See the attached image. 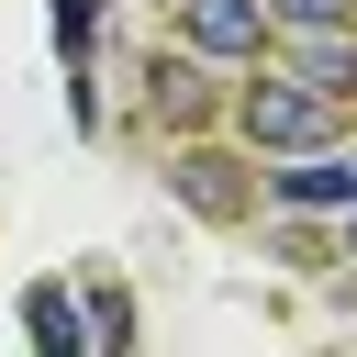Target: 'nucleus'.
Masks as SVG:
<instances>
[{
  "mask_svg": "<svg viewBox=\"0 0 357 357\" xmlns=\"http://www.w3.org/2000/svg\"><path fill=\"white\" fill-rule=\"evenodd\" d=\"M268 201L279 212H357V156L312 145V156H290V178H268Z\"/></svg>",
  "mask_w": 357,
  "mask_h": 357,
  "instance_id": "7ed1b4c3",
  "label": "nucleus"
},
{
  "mask_svg": "<svg viewBox=\"0 0 357 357\" xmlns=\"http://www.w3.org/2000/svg\"><path fill=\"white\" fill-rule=\"evenodd\" d=\"M178 201H190V212H234L245 190H234V167H223V156H201V145H190V156H178Z\"/></svg>",
  "mask_w": 357,
  "mask_h": 357,
  "instance_id": "423d86ee",
  "label": "nucleus"
},
{
  "mask_svg": "<svg viewBox=\"0 0 357 357\" xmlns=\"http://www.w3.org/2000/svg\"><path fill=\"white\" fill-rule=\"evenodd\" d=\"M45 22H56V56H67V67H89V45H100V22H112V0H56Z\"/></svg>",
  "mask_w": 357,
  "mask_h": 357,
  "instance_id": "0eeeda50",
  "label": "nucleus"
},
{
  "mask_svg": "<svg viewBox=\"0 0 357 357\" xmlns=\"http://www.w3.org/2000/svg\"><path fill=\"white\" fill-rule=\"evenodd\" d=\"M290 56H301L312 89H335V100L357 89V33H346V22H290Z\"/></svg>",
  "mask_w": 357,
  "mask_h": 357,
  "instance_id": "20e7f679",
  "label": "nucleus"
},
{
  "mask_svg": "<svg viewBox=\"0 0 357 357\" xmlns=\"http://www.w3.org/2000/svg\"><path fill=\"white\" fill-rule=\"evenodd\" d=\"M22 324H33V346L45 357H89V324H78V301L45 279V290H22Z\"/></svg>",
  "mask_w": 357,
  "mask_h": 357,
  "instance_id": "39448f33",
  "label": "nucleus"
},
{
  "mask_svg": "<svg viewBox=\"0 0 357 357\" xmlns=\"http://www.w3.org/2000/svg\"><path fill=\"white\" fill-rule=\"evenodd\" d=\"M123 335H134V312H123V290H100L89 301V346H123Z\"/></svg>",
  "mask_w": 357,
  "mask_h": 357,
  "instance_id": "1a4fd4ad",
  "label": "nucleus"
},
{
  "mask_svg": "<svg viewBox=\"0 0 357 357\" xmlns=\"http://www.w3.org/2000/svg\"><path fill=\"white\" fill-rule=\"evenodd\" d=\"M346 257H357V212H346Z\"/></svg>",
  "mask_w": 357,
  "mask_h": 357,
  "instance_id": "9b49d317",
  "label": "nucleus"
},
{
  "mask_svg": "<svg viewBox=\"0 0 357 357\" xmlns=\"http://www.w3.org/2000/svg\"><path fill=\"white\" fill-rule=\"evenodd\" d=\"M156 112H167V123H201V67L167 56V67H156Z\"/></svg>",
  "mask_w": 357,
  "mask_h": 357,
  "instance_id": "6e6552de",
  "label": "nucleus"
},
{
  "mask_svg": "<svg viewBox=\"0 0 357 357\" xmlns=\"http://www.w3.org/2000/svg\"><path fill=\"white\" fill-rule=\"evenodd\" d=\"M268 22H357V0H268Z\"/></svg>",
  "mask_w": 357,
  "mask_h": 357,
  "instance_id": "9d476101",
  "label": "nucleus"
},
{
  "mask_svg": "<svg viewBox=\"0 0 357 357\" xmlns=\"http://www.w3.org/2000/svg\"><path fill=\"white\" fill-rule=\"evenodd\" d=\"M178 45L190 56H257L268 45V0H178Z\"/></svg>",
  "mask_w": 357,
  "mask_h": 357,
  "instance_id": "f03ea898",
  "label": "nucleus"
},
{
  "mask_svg": "<svg viewBox=\"0 0 357 357\" xmlns=\"http://www.w3.org/2000/svg\"><path fill=\"white\" fill-rule=\"evenodd\" d=\"M335 89H312V78H268V89H245V145L257 156H312V145H335Z\"/></svg>",
  "mask_w": 357,
  "mask_h": 357,
  "instance_id": "f257e3e1",
  "label": "nucleus"
}]
</instances>
